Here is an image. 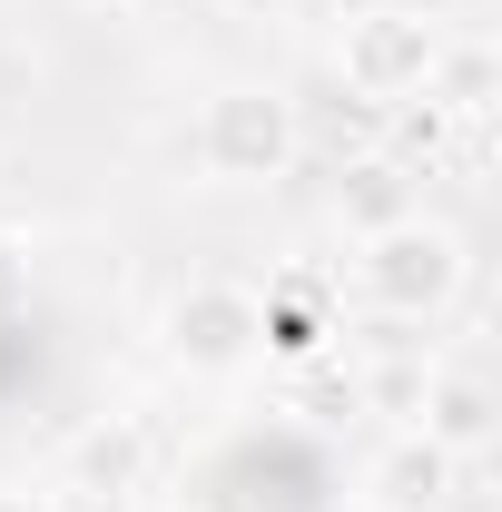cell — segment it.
<instances>
[{
    "instance_id": "8fae6325",
    "label": "cell",
    "mask_w": 502,
    "mask_h": 512,
    "mask_svg": "<svg viewBox=\"0 0 502 512\" xmlns=\"http://www.w3.org/2000/svg\"><path fill=\"white\" fill-rule=\"evenodd\" d=\"M207 10H217V20H296L306 0H207Z\"/></svg>"
},
{
    "instance_id": "277c9868",
    "label": "cell",
    "mask_w": 502,
    "mask_h": 512,
    "mask_svg": "<svg viewBox=\"0 0 502 512\" xmlns=\"http://www.w3.org/2000/svg\"><path fill=\"white\" fill-rule=\"evenodd\" d=\"M158 355L197 384H237L266 365V296L247 276H178L158 296Z\"/></svg>"
},
{
    "instance_id": "7a4b0ae2",
    "label": "cell",
    "mask_w": 502,
    "mask_h": 512,
    "mask_svg": "<svg viewBox=\"0 0 502 512\" xmlns=\"http://www.w3.org/2000/svg\"><path fill=\"white\" fill-rule=\"evenodd\" d=\"M197 188H286L306 168V109L276 79H217L188 119Z\"/></svg>"
},
{
    "instance_id": "30bf717a",
    "label": "cell",
    "mask_w": 502,
    "mask_h": 512,
    "mask_svg": "<svg viewBox=\"0 0 502 512\" xmlns=\"http://www.w3.org/2000/svg\"><path fill=\"white\" fill-rule=\"evenodd\" d=\"M0 512H69L60 483H0Z\"/></svg>"
},
{
    "instance_id": "4fadbf2b",
    "label": "cell",
    "mask_w": 502,
    "mask_h": 512,
    "mask_svg": "<svg viewBox=\"0 0 502 512\" xmlns=\"http://www.w3.org/2000/svg\"><path fill=\"white\" fill-rule=\"evenodd\" d=\"M168 512H188V503H168Z\"/></svg>"
},
{
    "instance_id": "6da1fadb",
    "label": "cell",
    "mask_w": 502,
    "mask_h": 512,
    "mask_svg": "<svg viewBox=\"0 0 502 512\" xmlns=\"http://www.w3.org/2000/svg\"><path fill=\"white\" fill-rule=\"evenodd\" d=\"M345 286H355V306L375 325H404V335H424L443 325L463 296H473V237L434 217V207H414V217H394L375 237H355L345 256Z\"/></svg>"
},
{
    "instance_id": "5b68a950",
    "label": "cell",
    "mask_w": 502,
    "mask_h": 512,
    "mask_svg": "<svg viewBox=\"0 0 502 512\" xmlns=\"http://www.w3.org/2000/svg\"><path fill=\"white\" fill-rule=\"evenodd\" d=\"M158 483V434L148 414H89L60 444V493L69 503H138Z\"/></svg>"
},
{
    "instance_id": "9c48e42d",
    "label": "cell",
    "mask_w": 502,
    "mask_h": 512,
    "mask_svg": "<svg viewBox=\"0 0 502 512\" xmlns=\"http://www.w3.org/2000/svg\"><path fill=\"white\" fill-rule=\"evenodd\" d=\"M493 89H502L493 40H463V30H453V40H443V60H434V89H424V99H434L443 119L463 128V119H483V109H493Z\"/></svg>"
},
{
    "instance_id": "7c38bea8",
    "label": "cell",
    "mask_w": 502,
    "mask_h": 512,
    "mask_svg": "<svg viewBox=\"0 0 502 512\" xmlns=\"http://www.w3.org/2000/svg\"><path fill=\"white\" fill-rule=\"evenodd\" d=\"M69 10H99V20H128L138 0H69Z\"/></svg>"
},
{
    "instance_id": "52a82bcc",
    "label": "cell",
    "mask_w": 502,
    "mask_h": 512,
    "mask_svg": "<svg viewBox=\"0 0 502 512\" xmlns=\"http://www.w3.org/2000/svg\"><path fill=\"white\" fill-rule=\"evenodd\" d=\"M414 434H434L463 473L473 463H493V434H502V394L483 365H463V355H434L424 365V404H414Z\"/></svg>"
},
{
    "instance_id": "8992f818",
    "label": "cell",
    "mask_w": 502,
    "mask_h": 512,
    "mask_svg": "<svg viewBox=\"0 0 502 512\" xmlns=\"http://www.w3.org/2000/svg\"><path fill=\"white\" fill-rule=\"evenodd\" d=\"M463 483H473V473H463L434 434L394 424V434L365 453V473H355V512H453Z\"/></svg>"
},
{
    "instance_id": "ba28073f",
    "label": "cell",
    "mask_w": 502,
    "mask_h": 512,
    "mask_svg": "<svg viewBox=\"0 0 502 512\" xmlns=\"http://www.w3.org/2000/svg\"><path fill=\"white\" fill-rule=\"evenodd\" d=\"M414 207H424V168L394 158V148H345L325 168V217H335L345 247L375 237V227H394V217H414Z\"/></svg>"
},
{
    "instance_id": "3957f363",
    "label": "cell",
    "mask_w": 502,
    "mask_h": 512,
    "mask_svg": "<svg viewBox=\"0 0 502 512\" xmlns=\"http://www.w3.org/2000/svg\"><path fill=\"white\" fill-rule=\"evenodd\" d=\"M443 40H453V20H443L434 0H365V10H345V30H335V89L345 99H365V109H414L424 89H434V60Z\"/></svg>"
}]
</instances>
